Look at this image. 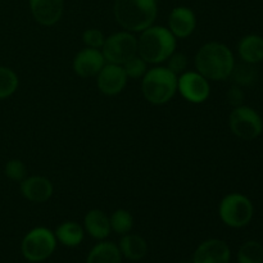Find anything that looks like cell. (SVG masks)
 I'll return each mask as SVG.
<instances>
[{
	"mask_svg": "<svg viewBox=\"0 0 263 263\" xmlns=\"http://www.w3.org/2000/svg\"><path fill=\"white\" fill-rule=\"evenodd\" d=\"M229 126L231 133L238 138L243 140H253L262 134L263 121L253 108L240 105L234 108L229 116Z\"/></svg>",
	"mask_w": 263,
	"mask_h": 263,
	"instance_id": "ba28073f",
	"label": "cell"
},
{
	"mask_svg": "<svg viewBox=\"0 0 263 263\" xmlns=\"http://www.w3.org/2000/svg\"><path fill=\"white\" fill-rule=\"evenodd\" d=\"M177 92L186 102L202 104L210 98V81L198 71H185L177 76Z\"/></svg>",
	"mask_w": 263,
	"mask_h": 263,
	"instance_id": "9c48e42d",
	"label": "cell"
},
{
	"mask_svg": "<svg viewBox=\"0 0 263 263\" xmlns=\"http://www.w3.org/2000/svg\"><path fill=\"white\" fill-rule=\"evenodd\" d=\"M123 69H125L126 74H127L128 79L133 80H138V79H143L144 74L146 73L148 71V63L141 58L140 55H135L131 59H128L126 63L122 64Z\"/></svg>",
	"mask_w": 263,
	"mask_h": 263,
	"instance_id": "cb8c5ba5",
	"label": "cell"
},
{
	"mask_svg": "<svg viewBox=\"0 0 263 263\" xmlns=\"http://www.w3.org/2000/svg\"><path fill=\"white\" fill-rule=\"evenodd\" d=\"M166 62L167 68L174 72L175 74H177V76L184 73L185 71H187V66H189V59H187V57L182 53H176V51Z\"/></svg>",
	"mask_w": 263,
	"mask_h": 263,
	"instance_id": "83f0119b",
	"label": "cell"
},
{
	"mask_svg": "<svg viewBox=\"0 0 263 263\" xmlns=\"http://www.w3.org/2000/svg\"><path fill=\"white\" fill-rule=\"evenodd\" d=\"M82 41L87 48L92 49H102L104 45L105 36L104 33L97 28H87L84 33H82Z\"/></svg>",
	"mask_w": 263,
	"mask_h": 263,
	"instance_id": "4316f807",
	"label": "cell"
},
{
	"mask_svg": "<svg viewBox=\"0 0 263 263\" xmlns=\"http://www.w3.org/2000/svg\"><path fill=\"white\" fill-rule=\"evenodd\" d=\"M31 263H32V262H31Z\"/></svg>",
	"mask_w": 263,
	"mask_h": 263,
	"instance_id": "4dcf8cb0",
	"label": "cell"
},
{
	"mask_svg": "<svg viewBox=\"0 0 263 263\" xmlns=\"http://www.w3.org/2000/svg\"><path fill=\"white\" fill-rule=\"evenodd\" d=\"M30 9L33 20L41 26H54L62 18L63 0H30Z\"/></svg>",
	"mask_w": 263,
	"mask_h": 263,
	"instance_id": "5bb4252c",
	"label": "cell"
},
{
	"mask_svg": "<svg viewBox=\"0 0 263 263\" xmlns=\"http://www.w3.org/2000/svg\"><path fill=\"white\" fill-rule=\"evenodd\" d=\"M86 263H122V254L115 243L100 241L89 252Z\"/></svg>",
	"mask_w": 263,
	"mask_h": 263,
	"instance_id": "ffe728a7",
	"label": "cell"
},
{
	"mask_svg": "<svg viewBox=\"0 0 263 263\" xmlns=\"http://www.w3.org/2000/svg\"><path fill=\"white\" fill-rule=\"evenodd\" d=\"M121 254L130 261H140L148 253V244L143 236L138 234H125L118 244Z\"/></svg>",
	"mask_w": 263,
	"mask_h": 263,
	"instance_id": "e0dca14e",
	"label": "cell"
},
{
	"mask_svg": "<svg viewBox=\"0 0 263 263\" xmlns=\"http://www.w3.org/2000/svg\"><path fill=\"white\" fill-rule=\"evenodd\" d=\"M21 194L31 203H45L53 197L54 187L44 176H28L20 182Z\"/></svg>",
	"mask_w": 263,
	"mask_h": 263,
	"instance_id": "4fadbf2b",
	"label": "cell"
},
{
	"mask_svg": "<svg viewBox=\"0 0 263 263\" xmlns=\"http://www.w3.org/2000/svg\"><path fill=\"white\" fill-rule=\"evenodd\" d=\"M107 63L120 64L138 55V37L128 31H120L105 37L104 45L100 49Z\"/></svg>",
	"mask_w": 263,
	"mask_h": 263,
	"instance_id": "52a82bcc",
	"label": "cell"
},
{
	"mask_svg": "<svg viewBox=\"0 0 263 263\" xmlns=\"http://www.w3.org/2000/svg\"><path fill=\"white\" fill-rule=\"evenodd\" d=\"M238 263H263V247L258 241H247L239 249Z\"/></svg>",
	"mask_w": 263,
	"mask_h": 263,
	"instance_id": "603a6c76",
	"label": "cell"
},
{
	"mask_svg": "<svg viewBox=\"0 0 263 263\" xmlns=\"http://www.w3.org/2000/svg\"><path fill=\"white\" fill-rule=\"evenodd\" d=\"M253 213L254 208L251 200L239 193L228 194L222 198L218 205V216L229 228H244L251 222Z\"/></svg>",
	"mask_w": 263,
	"mask_h": 263,
	"instance_id": "5b68a950",
	"label": "cell"
},
{
	"mask_svg": "<svg viewBox=\"0 0 263 263\" xmlns=\"http://www.w3.org/2000/svg\"><path fill=\"white\" fill-rule=\"evenodd\" d=\"M230 248L220 239L205 240L195 249L193 263H230Z\"/></svg>",
	"mask_w": 263,
	"mask_h": 263,
	"instance_id": "7c38bea8",
	"label": "cell"
},
{
	"mask_svg": "<svg viewBox=\"0 0 263 263\" xmlns=\"http://www.w3.org/2000/svg\"><path fill=\"white\" fill-rule=\"evenodd\" d=\"M177 39L163 26H151L138 37V54L148 64H161L176 51Z\"/></svg>",
	"mask_w": 263,
	"mask_h": 263,
	"instance_id": "3957f363",
	"label": "cell"
},
{
	"mask_svg": "<svg viewBox=\"0 0 263 263\" xmlns=\"http://www.w3.org/2000/svg\"><path fill=\"white\" fill-rule=\"evenodd\" d=\"M110 222V229L115 231L116 234H120V235H125L131 231L134 226V217L127 210H116L112 213V216L109 217Z\"/></svg>",
	"mask_w": 263,
	"mask_h": 263,
	"instance_id": "7402d4cb",
	"label": "cell"
},
{
	"mask_svg": "<svg viewBox=\"0 0 263 263\" xmlns=\"http://www.w3.org/2000/svg\"><path fill=\"white\" fill-rule=\"evenodd\" d=\"M4 174L12 181L21 182L27 177V167L20 159H10L5 164Z\"/></svg>",
	"mask_w": 263,
	"mask_h": 263,
	"instance_id": "484cf974",
	"label": "cell"
},
{
	"mask_svg": "<svg viewBox=\"0 0 263 263\" xmlns=\"http://www.w3.org/2000/svg\"><path fill=\"white\" fill-rule=\"evenodd\" d=\"M54 235H55L57 241H59L62 246L73 248L82 243L85 230L80 223L74 222V221H66L55 229Z\"/></svg>",
	"mask_w": 263,
	"mask_h": 263,
	"instance_id": "d6986e66",
	"label": "cell"
},
{
	"mask_svg": "<svg viewBox=\"0 0 263 263\" xmlns=\"http://www.w3.org/2000/svg\"><path fill=\"white\" fill-rule=\"evenodd\" d=\"M238 51L244 63L256 64L263 61V37L247 35L239 41Z\"/></svg>",
	"mask_w": 263,
	"mask_h": 263,
	"instance_id": "ac0fdd59",
	"label": "cell"
},
{
	"mask_svg": "<svg viewBox=\"0 0 263 263\" xmlns=\"http://www.w3.org/2000/svg\"><path fill=\"white\" fill-rule=\"evenodd\" d=\"M127 80L128 77L122 66L105 63L97 74V86L102 94L107 97H115L123 91L127 85Z\"/></svg>",
	"mask_w": 263,
	"mask_h": 263,
	"instance_id": "30bf717a",
	"label": "cell"
},
{
	"mask_svg": "<svg viewBox=\"0 0 263 263\" xmlns=\"http://www.w3.org/2000/svg\"><path fill=\"white\" fill-rule=\"evenodd\" d=\"M226 99H228V103L231 105V107L236 108L243 105V100H244V92L241 90L240 86L238 85H234L229 89L228 94H226Z\"/></svg>",
	"mask_w": 263,
	"mask_h": 263,
	"instance_id": "f1b7e54d",
	"label": "cell"
},
{
	"mask_svg": "<svg viewBox=\"0 0 263 263\" xmlns=\"http://www.w3.org/2000/svg\"><path fill=\"white\" fill-rule=\"evenodd\" d=\"M84 230L95 240H104L112 231L109 216L102 210L89 211L84 218Z\"/></svg>",
	"mask_w": 263,
	"mask_h": 263,
	"instance_id": "2e32d148",
	"label": "cell"
},
{
	"mask_svg": "<svg viewBox=\"0 0 263 263\" xmlns=\"http://www.w3.org/2000/svg\"><path fill=\"white\" fill-rule=\"evenodd\" d=\"M195 69L208 81H223L231 76L235 59L233 51L222 43L211 41L195 54Z\"/></svg>",
	"mask_w": 263,
	"mask_h": 263,
	"instance_id": "6da1fadb",
	"label": "cell"
},
{
	"mask_svg": "<svg viewBox=\"0 0 263 263\" xmlns=\"http://www.w3.org/2000/svg\"><path fill=\"white\" fill-rule=\"evenodd\" d=\"M20 86L17 73L12 68L0 66V100L12 97Z\"/></svg>",
	"mask_w": 263,
	"mask_h": 263,
	"instance_id": "44dd1931",
	"label": "cell"
},
{
	"mask_svg": "<svg viewBox=\"0 0 263 263\" xmlns=\"http://www.w3.org/2000/svg\"><path fill=\"white\" fill-rule=\"evenodd\" d=\"M197 27L195 13L187 7H176L168 17V30L176 39H186Z\"/></svg>",
	"mask_w": 263,
	"mask_h": 263,
	"instance_id": "9a60e30c",
	"label": "cell"
},
{
	"mask_svg": "<svg viewBox=\"0 0 263 263\" xmlns=\"http://www.w3.org/2000/svg\"><path fill=\"white\" fill-rule=\"evenodd\" d=\"M141 92L151 104H167L177 92V74L167 67H153L141 80Z\"/></svg>",
	"mask_w": 263,
	"mask_h": 263,
	"instance_id": "277c9868",
	"label": "cell"
},
{
	"mask_svg": "<svg viewBox=\"0 0 263 263\" xmlns=\"http://www.w3.org/2000/svg\"><path fill=\"white\" fill-rule=\"evenodd\" d=\"M238 86H248L256 79V71L252 67V64H240V66L234 67L231 76Z\"/></svg>",
	"mask_w": 263,
	"mask_h": 263,
	"instance_id": "d4e9b609",
	"label": "cell"
},
{
	"mask_svg": "<svg viewBox=\"0 0 263 263\" xmlns=\"http://www.w3.org/2000/svg\"><path fill=\"white\" fill-rule=\"evenodd\" d=\"M179 263H186V262H179Z\"/></svg>",
	"mask_w": 263,
	"mask_h": 263,
	"instance_id": "f546056e",
	"label": "cell"
},
{
	"mask_svg": "<svg viewBox=\"0 0 263 263\" xmlns=\"http://www.w3.org/2000/svg\"><path fill=\"white\" fill-rule=\"evenodd\" d=\"M113 13L118 25L128 32H143L154 25L158 5L156 0H115Z\"/></svg>",
	"mask_w": 263,
	"mask_h": 263,
	"instance_id": "7a4b0ae2",
	"label": "cell"
},
{
	"mask_svg": "<svg viewBox=\"0 0 263 263\" xmlns=\"http://www.w3.org/2000/svg\"><path fill=\"white\" fill-rule=\"evenodd\" d=\"M105 63L107 62L100 49L86 46L74 55L72 67L77 76L82 79H89V77H97Z\"/></svg>",
	"mask_w": 263,
	"mask_h": 263,
	"instance_id": "8fae6325",
	"label": "cell"
},
{
	"mask_svg": "<svg viewBox=\"0 0 263 263\" xmlns=\"http://www.w3.org/2000/svg\"><path fill=\"white\" fill-rule=\"evenodd\" d=\"M57 243L58 241L53 231L40 226L26 234L21 244V251L27 261L43 262L54 253Z\"/></svg>",
	"mask_w": 263,
	"mask_h": 263,
	"instance_id": "8992f818",
	"label": "cell"
}]
</instances>
